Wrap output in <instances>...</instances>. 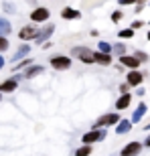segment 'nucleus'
Wrapping results in <instances>:
<instances>
[{
    "mask_svg": "<svg viewBox=\"0 0 150 156\" xmlns=\"http://www.w3.org/2000/svg\"><path fill=\"white\" fill-rule=\"evenodd\" d=\"M8 33H10V23H8L6 18L0 16V37H2V35H8Z\"/></svg>",
    "mask_w": 150,
    "mask_h": 156,
    "instance_id": "ddd939ff",
    "label": "nucleus"
},
{
    "mask_svg": "<svg viewBox=\"0 0 150 156\" xmlns=\"http://www.w3.org/2000/svg\"><path fill=\"white\" fill-rule=\"evenodd\" d=\"M140 83H142V73L130 71V75H128V85H140Z\"/></svg>",
    "mask_w": 150,
    "mask_h": 156,
    "instance_id": "6e6552de",
    "label": "nucleus"
},
{
    "mask_svg": "<svg viewBox=\"0 0 150 156\" xmlns=\"http://www.w3.org/2000/svg\"><path fill=\"white\" fill-rule=\"evenodd\" d=\"M89 152H91V148L89 146H83V148H79V150L75 152V156H87Z\"/></svg>",
    "mask_w": 150,
    "mask_h": 156,
    "instance_id": "aec40b11",
    "label": "nucleus"
},
{
    "mask_svg": "<svg viewBox=\"0 0 150 156\" xmlns=\"http://www.w3.org/2000/svg\"><path fill=\"white\" fill-rule=\"evenodd\" d=\"M114 49H116V53H118V55H122V57H124V51H126V47L122 45V43H118V45H116Z\"/></svg>",
    "mask_w": 150,
    "mask_h": 156,
    "instance_id": "5701e85b",
    "label": "nucleus"
},
{
    "mask_svg": "<svg viewBox=\"0 0 150 156\" xmlns=\"http://www.w3.org/2000/svg\"><path fill=\"white\" fill-rule=\"evenodd\" d=\"M120 37H122V39H130V37H134V30H132V29L120 30Z\"/></svg>",
    "mask_w": 150,
    "mask_h": 156,
    "instance_id": "4be33fe9",
    "label": "nucleus"
},
{
    "mask_svg": "<svg viewBox=\"0 0 150 156\" xmlns=\"http://www.w3.org/2000/svg\"><path fill=\"white\" fill-rule=\"evenodd\" d=\"M61 16H63V18H79V12L73 10V8H65Z\"/></svg>",
    "mask_w": 150,
    "mask_h": 156,
    "instance_id": "dca6fc26",
    "label": "nucleus"
},
{
    "mask_svg": "<svg viewBox=\"0 0 150 156\" xmlns=\"http://www.w3.org/2000/svg\"><path fill=\"white\" fill-rule=\"evenodd\" d=\"M39 30L35 29V27H24L23 30H20V33H18V37H20V39L23 41H29V39H39Z\"/></svg>",
    "mask_w": 150,
    "mask_h": 156,
    "instance_id": "f03ea898",
    "label": "nucleus"
},
{
    "mask_svg": "<svg viewBox=\"0 0 150 156\" xmlns=\"http://www.w3.org/2000/svg\"><path fill=\"white\" fill-rule=\"evenodd\" d=\"M110 51H112V47L108 45V43H104V41H102V43H99V53H104V55H110Z\"/></svg>",
    "mask_w": 150,
    "mask_h": 156,
    "instance_id": "6ab92c4d",
    "label": "nucleus"
},
{
    "mask_svg": "<svg viewBox=\"0 0 150 156\" xmlns=\"http://www.w3.org/2000/svg\"><path fill=\"white\" fill-rule=\"evenodd\" d=\"M2 65H4V59L0 57V69H2Z\"/></svg>",
    "mask_w": 150,
    "mask_h": 156,
    "instance_id": "cd10ccee",
    "label": "nucleus"
},
{
    "mask_svg": "<svg viewBox=\"0 0 150 156\" xmlns=\"http://www.w3.org/2000/svg\"><path fill=\"white\" fill-rule=\"evenodd\" d=\"M4 49H8V41L4 37H0V51H4Z\"/></svg>",
    "mask_w": 150,
    "mask_h": 156,
    "instance_id": "b1692460",
    "label": "nucleus"
},
{
    "mask_svg": "<svg viewBox=\"0 0 150 156\" xmlns=\"http://www.w3.org/2000/svg\"><path fill=\"white\" fill-rule=\"evenodd\" d=\"M120 18H122V12H114V14H112V20H114V23H118Z\"/></svg>",
    "mask_w": 150,
    "mask_h": 156,
    "instance_id": "a878e982",
    "label": "nucleus"
},
{
    "mask_svg": "<svg viewBox=\"0 0 150 156\" xmlns=\"http://www.w3.org/2000/svg\"><path fill=\"white\" fill-rule=\"evenodd\" d=\"M148 128H150V126H148Z\"/></svg>",
    "mask_w": 150,
    "mask_h": 156,
    "instance_id": "c756f323",
    "label": "nucleus"
},
{
    "mask_svg": "<svg viewBox=\"0 0 150 156\" xmlns=\"http://www.w3.org/2000/svg\"><path fill=\"white\" fill-rule=\"evenodd\" d=\"M95 63H99V65H110V63H112V57L98 51V53H95Z\"/></svg>",
    "mask_w": 150,
    "mask_h": 156,
    "instance_id": "f8f14e48",
    "label": "nucleus"
},
{
    "mask_svg": "<svg viewBox=\"0 0 150 156\" xmlns=\"http://www.w3.org/2000/svg\"><path fill=\"white\" fill-rule=\"evenodd\" d=\"M140 148H142V146H140L138 142H132V144H128L126 148L122 150V156H136L140 152Z\"/></svg>",
    "mask_w": 150,
    "mask_h": 156,
    "instance_id": "0eeeda50",
    "label": "nucleus"
},
{
    "mask_svg": "<svg viewBox=\"0 0 150 156\" xmlns=\"http://www.w3.org/2000/svg\"><path fill=\"white\" fill-rule=\"evenodd\" d=\"M136 59H138V61H146L148 55H146V53H136Z\"/></svg>",
    "mask_w": 150,
    "mask_h": 156,
    "instance_id": "393cba45",
    "label": "nucleus"
},
{
    "mask_svg": "<svg viewBox=\"0 0 150 156\" xmlns=\"http://www.w3.org/2000/svg\"><path fill=\"white\" fill-rule=\"evenodd\" d=\"M144 144H146V146H150V136H148V138H146V142H144Z\"/></svg>",
    "mask_w": 150,
    "mask_h": 156,
    "instance_id": "bb28decb",
    "label": "nucleus"
},
{
    "mask_svg": "<svg viewBox=\"0 0 150 156\" xmlns=\"http://www.w3.org/2000/svg\"><path fill=\"white\" fill-rule=\"evenodd\" d=\"M73 55H77L83 63H95V53H91L89 49H85V47H83V49H81V47H75Z\"/></svg>",
    "mask_w": 150,
    "mask_h": 156,
    "instance_id": "f257e3e1",
    "label": "nucleus"
},
{
    "mask_svg": "<svg viewBox=\"0 0 150 156\" xmlns=\"http://www.w3.org/2000/svg\"><path fill=\"white\" fill-rule=\"evenodd\" d=\"M30 18H33L35 23H43V20L49 18V10H47V8H37V10L30 14Z\"/></svg>",
    "mask_w": 150,
    "mask_h": 156,
    "instance_id": "423d86ee",
    "label": "nucleus"
},
{
    "mask_svg": "<svg viewBox=\"0 0 150 156\" xmlns=\"http://www.w3.org/2000/svg\"><path fill=\"white\" fill-rule=\"evenodd\" d=\"M144 112H146V105H144V104H140V105H138V110L134 112V116H132V124H136L140 118L144 116Z\"/></svg>",
    "mask_w": 150,
    "mask_h": 156,
    "instance_id": "4468645a",
    "label": "nucleus"
},
{
    "mask_svg": "<svg viewBox=\"0 0 150 156\" xmlns=\"http://www.w3.org/2000/svg\"><path fill=\"white\" fill-rule=\"evenodd\" d=\"M148 41H150V33H148Z\"/></svg>",
    "mask_w": 150,
    "mask_h": 156,
    "instance_id": "c85d7f7f",
    "label": "nucleus"
},
{
    "mask_svg": "<svg viewBox=\"0 0 150 156\" xmlns=\"http://www.w3.org/2000/svg\"><path fill=\"white\" fill-rule=\"evenodd\" d=\"M118 120H120V116H118V114H108V116L99 118L98 124H95V128H99V126H112V124H116Z\"/></svg>",
    "mask_w": 150,
    "mask_h": 156,
    "instance_id": "20e7f679",
    "label": "nucleus"
},
{
    "mask_svg": "<svg viewBox=\"0 0 150 156\" xmlns=\"http://www.w3.org/2000/svg\"><path fill=\"white\" fill-rule=\"evenodd\" d=\"M14 89H16V79H8L0 83V91H14Z\"/></svg>",
    "mask_w": 150,
    "mask_h": 156,
    "instance_id": "9d476101",
    "label": "nucleus"
},
{
    "mask_svg": "<svg viewBox=\"0 0 150 156\" xmlns=\"http://www.w3.org/2000/svg\"><path fill=\"white\" fill-rule=\"evenodd\" d=\"M51 33H53V24H51V27H47V29H45V30H43V33H41V35H39V41H43V39H47V37L51 35Z\"/></svg>",
    "mask_w": 150,
    "mask_h": 156,
    "instance_id": "412c9836",
    "label": "nucleus"
},
{
    "mask_svg": "<svg viewBox=\"0 0 150 156\" xmlns=\"http://www.w3.org/2000/svg\"><path fill=\"white\" fill-rule=\"evenodd\" d=\"M30 51V47H20V49H18L16 53H14V61H18V59H23L24 55H27V53Z\"/></svg>",
    "mask_w": 150,
    "mask_h": 156,
    "instance_id": "f3484780",
    "label": "nucleus"
},
{
    "mask_svg": "<svg viewBox=\"0 0 150 156\" xmlns=\"http://www.w3.org/2000/svg\"><path fill=\"white\" fill-rule=\"evenodd\" d=\"M41 71H43V67H39V65H37V67H30V69L27 71L24 75H27V77H35V75H39Z\"/></svg>",
    "mask_w": 150,
    "mask_h": 156,
    "instance_id": "a211bd4d",
    "label": "nucleus"
},
{
    "mask_svg": "<svg viewBox=\"0 0 150 156\" xmlns=\"http://www.w3.org/2000/svg\"><path fill=\"white\" fill-rule=\"evenodd\" d=\"M120 61H122L124 65H126V67H130V69H136V67L140 65V61H138L136 57H128V55H124V57H122Z\"/></svg>",
    "mask_w": 150,
    "mask_h": 156,
    "instance_id": "1a4fd4ad",
    "label": "nucleus"
},
{
    "mask_svg": "<svg viewBox=\"0 0 150 156\" xmlns=\"http://www.w3.org/2000/svg\"><path fill=\"white\" fill-rule=\"evenodd\" d=\"M130 126H132V122H130V120H124V122H120V126L116 128V132H118V134H126L128 130H130Z\"/></svg>",
    "mask_w": 150,
    "mask_h": 156,
    "instance_id": "2eb2a0df",
    "label": "nucleus"
},
{
    "mask_svg": "<svg viewBox=\"0 0 150 156\" xmlns=\"http://www.w3.org/2000/svg\"><path fill=\"white\" fill-rule=\"evenodd\" d=\"M130 99H132V95H128V93H124L120 99H118V104H116V108L118 110H124V108H128L130 105Z\"/></svg>",
    "mask_w": 150,
    "mask_h": 156,
    "instance_id": "9b49d317",
    "label": "nucleus"
},
{
    "mask_svg": "<svg viewBox=\"0 0 150 156\" xmlns=\"http://www.w3.org/2000/svg\"><path fill=\"white\" fill-rule=\"evenodd\" d=\"M51 65L55 67V69H69L71 59L69 57H53L51 59Z\"/></svg>",
    "mask_w": 150,
    "mask_h": 156,
    "instance_id": "7ed1b4c3",
    "label": "nucleus"
},
{
    "mask_svg": "<svg viewBox=\"0 0 150 156\" xmlns=\"http://www.w3.org/2000/svg\"><path fill=\"white\" fill-rule=\"evenodd\" d=\"M105 134L104 132H99V130H93V132H89V134H85L83 136V144H91V142H98V140H102Z\"/></svg>",
    "mask_w": 150,
    "mask_h": 156,
    "instance_id": "39448f33",
    "label": "nucleus"
}]
</instances>
